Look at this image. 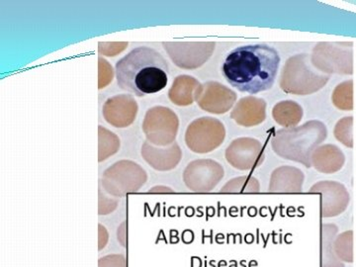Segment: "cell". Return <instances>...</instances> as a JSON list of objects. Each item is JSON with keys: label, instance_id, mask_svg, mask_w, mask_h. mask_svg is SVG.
Wrapping results in <instances>:
<instances>
[{"label": "cell", "instance_id": "obj_2", "mask_svg": "<svg viewBox=\"0 0 356 267\" xmlns=\"http://www.w3.org/2000/svg\"><path fill=\"white\" fill-rule=\"evenodd\" d=\"M170 65L161 53L149 47L134 49L116 64L119 88L144 97L168 86Z\"/></svg>", "mask_w": 356, "mask_h": 267}, {"label": "cell", "instance_id": "obj_12", "mask_svg": "<svg viewBox=\"0 0 356 267\" xmlns=\"http://www.w3.org/2000/svg\"><path fill=\"white\" fill-rule=\"evenodd\" d=\"M238 125L250 128L259 125L266 118V102L261 98L247 96L240 100L232 112Z\"/></svg>", "mask_w": 356, "mask_h": 267}, {"label": "cell", "instance_id": "obj_19", "mask_svg": "<svg viewBox=\"0 0 356 267\" xmlns=\"http://www.w3.org/2000/svg\"><path fill=\"white\" fill-rule=\"evenodd\" d=\"M261 184L257 178L252 175H245L229 180L222 186V193H259Z\"/></svg>", "mask_w": 356, "mask_h": 267}, {"label": "cell", "instance_id": "obj_22", "mask_svg": "<svg viewBox=\"0 0 356 267\" xmlns=\"http://www.w3.org/2000/svg\"><path fill=\"white\" fill-rule=\"evenodd\" d=\"M98 267H128V264L123 254H111L100 257Z\"/></svg>", "mask_w": 356, "mask_h": 267}, {"label": "cell", "instance_id": "obj_18", "mask_svg": "<svg viewBox=\"0 0 356 267\" xmlns=\"http://www.w3.org/2000/svg\"><path fill=\"white\" fill-rule=\"evenodd\" d=\"M353 79L337 84L332 91V102L334 107L341 111H353Z\"/></svg>", "mask_w": 356, "mask_h": 267}, {"label": "cell", "instance_id": "obj_3", "mask_svg": "<svg viewBox=\"0 0 356 267\" xmlns=\"http://www.w3.org/2000/svg\"><path fill=\"white\" fill-rule=\"evenodd\" d=\"M327 137L325 124L312 120L298 127L277 131L271 140V147L280 158L311 168L312 154Z\"/></svg>", "mask_w": 356, "mask_h": 267}, {"label": "cell", "instance_id": "obj_24", "mask_svg": "<svg viewBox=\"0 0 356 267\" xmlns=\"http://www.w3.org/2000/svg\"><path fill=\"white\" fill-rule=\"evenodd\" d=\"M117 240L120 243L122 247H125L126 245V234L125 229H124V224L122 225L120 229H118V233H117Z\"/></svg>", "mask_w": 356, "mask_h": 267}, {"label": "cell", "instance_id": "obj_5", "mask_svg": "<svg viewBox=\"0 0 356 267\" xmlns=\"http://www.w3.org/2000/svg\"><path fill=\"white\" fill-rule=\"evenodd\" d=\"M311 62L321 74L351 76L353 74V43L321 42L313 49Z\"/></svg>", "mask_w": 356, "mask_h": 267}, {"label": "cell", "instance_id": "obj_6", "mask_svg": "<svg viewBox=\"0 0 356 267\" xmlns=\"http://www.w3.org/2000/svg\"><path fill=\"white\" fill-rule=\"evenodd\" d=\"M224 139V126L216 119H199L189 126L186 133L187 146L199 154L214 151Z\"/></svg>", "mask_w": 356, "mask_h": 267}, {"label": "cell", "instance_id": "obj_23", "mask_svg": "<svg viewBox=\"0 0 356 267\" xmlns=\"http://www.w3.org/2000/svg\"><path fill=\"white\" fill-rule=\"evenodd\" d=\"M109 243V233L105 227L99 225V233H98V250H104Z\"/></svg>", "mask_w": 356, "mask_h": 267}, {"label": "cell", "instance_id": "obj_8", "mask_svg": "<svg viewBox=\"0 0 356 267\" xmlns=\"http://www.w3.org/2000/svg\"><path fill=\"white\" fill-rule=\"evenodd\" d=\"M310 193H318L321 198V215L334 218L343 214L350 202V192L343 184L334 180H324L311 187Z\"/></svg>", "mask_w": 356, "mask_h": 267}, {"label": "cell", "instance_id": "obj_11", "mask_svg": "<svg viewBox=\"0 0 356 267\" xmlns=\"http://www.w3.org/2000/svg\"><path fill=\"white\" fill-rule=\"evenodd\" d=\"M146 181V175L139 168L121 166L113 168L106 173L105 186L114 194H122L126 191H134Z\"/></svg>", "mask_w": 356, "mask_h": 267}, {"label": "cell", "instance_id": "obj_20", "mask_svg": "<svg viewBox=\"0 0 356 267\" xmlns=\"http://www.w3.org/2000/svg\"><path fill=\"white\" fill-rule=\"evenodd\" d=\"M334 250L339 261L343 262V264H353L355 261L353 229L337 234L334 241Z\"/></svg>", "mask_w": 356, "mask_h": 267}, {"label": "cell", "instance_id": "obj_1", "mask_svg": "<svg viewBox=\"0 0 356 267\" xmlns=\"http://www.w3.org/2000/svg\"><path fill=\"white\" fill-rule=\"evenodd\" d=\"M280 65V53L264 44L238 47L222 67L229 86L241 92L257 95L273 88Z\"/></svg>", "mask_w": 356, "mask_h": 267}, {"label": "cell", "instance_id": "obj_7", "mask_svg": "<svg viewBox=\"0 0 356 267\" xmlns=\"http://www.w3.org/2000/svg\"><path fill=\"white\" fill-rule=\"evenodd\" d=\"M224 177V168L212 159H198L192 161L185 168L184 184L189 191L209 192L219 184Z\"/></svg>", "mask_w": 356, "mask_h": 267}, {"label": "cell", "instance_id": "obj_21", "mask_svg": "<svg viewBox=\"0 0 356 267\" xmlns=\"http://www.w3.org/2000/svg\"><path fill=\"white\" fill-rule=\"evenodd\" d=\"M334 138L339 143L353 149V117H343L341 120L337 121L334 129Z\"/></svg>", "mask_w": 356, "mask_h": 267}, {"label": "cell", "instance_id": "obj_9", "mask_svg": "<svg viewBox=\"0 0 356 267\" xmlns=\"http://www.w3.org/2000/svg\"><path fill=\"white\" fill-rule=\"evenodd\" d=\"M226 159L236 170L243 172L255 170L264 163V146L259 140L252 138H240L229 145Z\"/></svg>", "mask_w": 356, "mask_h": 267}, {"label": "cell", "instance_id": "obj_4", "mask_svg": "<svg viewBox=\"0 0 356 267\" xmlns=\"http://www.w3.org/2000/svg\"><path fill=\"white\" fill-rule=\"evenodd\" d=\"M330 76L320 74L311 62V56L298 54L288 58L280 77V88L289 95H309L324 88Z\"/></svg>", "mask_w": 356, "mask_h": 267}, {"label": "cell", "instance_id": "obj_14", "mask_svg": "<svg viewBox=\"0 0 356 267\" xmlns=\"http://www.w3.org/2000/svg\"><path fill=\"white\" fill-rule=\"evenodd\" d=\"M346 163V156L336 145L325 144L318 147L311 158V165L317 172L324 175L339 172Z\"/></svg>", "mask_w": 356, "mask_h": 267}, {"label": "cell", "instance_id": "obj_17", "mask_svg": "<svg viewBox=\"0 0 356 267\" xmlns=\"http://www.w3.org/2000/svg\"><path fill=\"white\" fill-rule=\"evenodd\" d=\"M199 83L191 76H178L170 90V99L177 105H188L193 102V91Z\"/></svg>", "mask_w": 356, "mask_h": 267}, {"label": "cell", "instance_id": "obj_13", "mask_svg": "<svg viewBox=\"0 0 356 267\" xmlns=\"http://www.w3.org/2000/svg\"><path fill=\"white\" fill-rule=\"evenodd\" d=\"M305 175L298 168L283 165L271 173L268 191L271 193H298L303 189Z\"/></svg>", "mask_w": 356, "mask_h": 267}, {"label": "cell", "instance_id": "obj_10", "mask_svg": "<svg viewBox=\"0 0 356 267\" xmlns=\"http://www.w3.org/2000/svg\"><path fill=\"white\" fill-rule=\"evenodd\" d=\"M236 95L231 89L218 83L204 84L197 92L201 108L211 113H226L235 104Z\"/></svg>", "mask_w": 356, "mask_h": 267}, {"label": "cell", "instance_id": "obj_25", "mask_svg": "<svg viewBox=\"0 0 356 267\" xmlns=\"http://www.w3.org/2000/svg\"><path fill=\"white\" fill-rule=\"evenodd\" d=\"M149 192H158V193H172L173 191L172 189H170V187H165V186H158V187H154L152 191H149Z\"/></svg>", "mask_w": 356, "mask_h": 267}, {"label": "cell", "instance_id": "obj_15", "mask_svg": "<svg viewBox=\"0 0 356 267\" xmlns=\"http://www.w3.org/2000/svg\"><path fill=\"white\" fill-rule=\"evenodd\" d=\"M339 233L334 224L323 225L321 229V266L344 267L343 262L337 259L334 250V241Z\"/></svg>", "mask_w": 356, "mask_h": 267}, {"label": "cell", "instance_id": "obj_16", "mask_svg": "<svg viewBox=\"0 0 356 267\" xmlns=\"http://www.w3.org/2000/svg\"><path fill=\"white\" fill-rule=\"evenodd\" d=\"M274 121L285 129L297 127L303 118V108L293 100L277 103L273 109Z\"/></svg>", "mask_w": 356, "mask_h": 267}]
</instances>
